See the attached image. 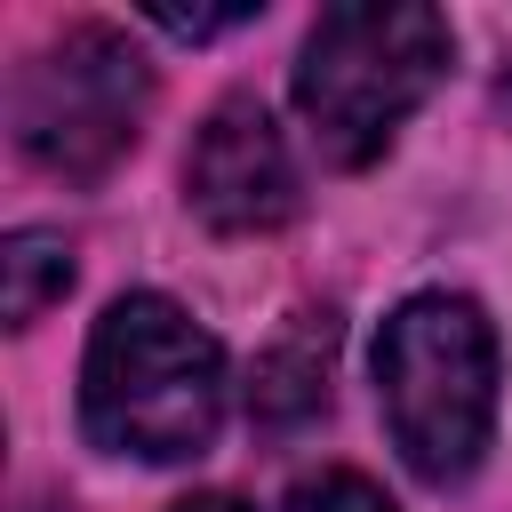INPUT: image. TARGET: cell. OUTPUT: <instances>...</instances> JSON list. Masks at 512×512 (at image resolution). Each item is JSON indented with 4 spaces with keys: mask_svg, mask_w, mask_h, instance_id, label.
<instances>
[{
    "mask_svg": "<svg viewBox=\"0 0 512 512\" xmlns=\"http://www.w3.org/2000/svg\"><path fill=\"white\" fill-rule=\"evenodd\" d=\"M376 400L416 480H464L496 424V336L480 304L448 288L408 296L376 336Z\"/></svg>",
    "mask_w": 512,
    "mask_h": 512,
    "instance_id": "3",
    "label": "cell"
},
{
    "mask_svg": "<svg viewBox=\"0 0 512 512\" xmlns=\"http://www.w3.org/2000/svg\"><path fill=\"white\" fill-rule=\"evenodd\" d=\"M328 352H336V320L328 312H296L288 336L256 368V416L264 424H296V416L328 408Z\"/></svg>",
    "mask_w": 512,
    "mask_h": 512,
    "instance_id": "6",
    "label": "cell"
},
{
    "mask_svg": "<svg viewBox=\"0 0 512 512\" xmlns=\"http://www.w3.org/2000/svg\"><path fill=\"white\" fill-rule=\"evenodd\" d=\"M176 512H248V504H240V496H224V488H208V496H184Z\"/></svg>",
    "mask_w": 512,
    "mask_h": 512,
    "instance_id": "10",
    "label": "cell"
},
{
    "mask_svg": "<svg viewBox=\"0 0 512 512\" xmlns=\"http://www.w3.org/2000/svg\"><path fill=\"white\" fill-rule=\"evenodd\" d=\"M256 8H152V24L160 32H176V40H208V32H232V24H248Z\"/></svg>",
    "mask_w": 512,
    "mask_h": 512,
    "instance_id": "9",
    "label": "cell"
},
{
    "mask_svg": "<svg viewBox=\"0 0 512 512\" xmlns=\"http://www.w3.org/2000/svg\"><path fill=\"white\" fill-rule=\"evenodd\" d=\"M80 424L136 464H184L224 424V352L168 296H120L80 360Z\"/></svg>",
    "mask_w": 512,
    "mask_h": 512,
    "instance_id": "1",
    "label": "cell"
},
{
    "mask_svg": "<svg viewBox=\"0 0 512 512\" xmlns=\"http://www.w3.org/2000/svg\"><path fill=\"white\" fill-rule=\"evenodd\" d=\"M144 104H152V72L128 48V32L72 24V32H56L48 48H32L16 64L8 128H16L32 168H48L64 184H96L136 144Z\"/></svg>",
    "mask_w": 512,
    "mask_h": 512,
    "instance_id": "4",
    "label": "cell"
},
{
    "mask_svg": "<svg viewBox=\"0 0 512 512\" xmlns=\"http://www.w3.org/2000/svg\"><path fill=\"white\" fill-rule=\"evenodd\" d=\"M504 112H512V72H504Z\"/></svg>",
    "mask_w": 512,
    "mask_h": 512,
    "instance_id": "11",
    "label": "cell"
},
{
    "mask_svg": "<svg viewBox=\"0 0 512 512\" xmlns=\"http://www.w3.org/2000/svg\"><path fill=\"white\" fill-rule=\"evenodd\" d=\"M184 200L216 232H272L296 216V160L256 96H224L200 120L184 152Z\"/></svg>",
    "mask_w": 512,
    "mask_h": 512,
    "instance_id": "5",
    "label": "cell"
},
{
    "mask_svg": "<svg viewBox=\"0 0 512 512\" xmlns=\"http://www.w3.org/2000/svg\"><path fill=\"white\" fill-rule=\"evenodd\" d=\"M448 72V16L424 0H336L304 32L296 112L336 168H368Z\"/></svg>",
    "mask_w": 512,
    "mask_h": 512,
    "instance_id": "2",
    "label": "cell"
},
{
    "mask_svg": "<svg viewBox=\"0 0 512 512\" xmlns=\"http://www.w3.org/2000/svg\"><path fill=\"white\" fill-rule=\"evenodd\" d=\"M280 512H392V504H384V488L360 480V472H312V480L288 488Z\"/></svg>",
    "mask_w": 512,
    "mask_h": 512,
    "instance_id": "8",
    "label": "cell"
},
{
    "mask_svg": "<svg viewBox=\"0 0 512 512\" xmlns=\"http://www.w3.org/2000/svg\"><path fill=\"white\" fill-rule=\"evenodd\" d=\"M64 288H72V248L56 232H8V248H0V312H8V328H32Z\"/></svg>",
    "mask_w": 512,
    "mask_h": 512,
    "instance_id": "7",
    "label": "cell"
}]
</instances>
